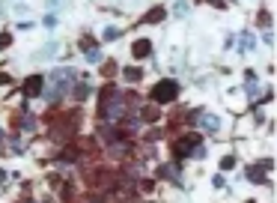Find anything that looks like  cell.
I'll use <instances>...</instances> for the list:
<instances>
[{"instance_id": "obj_20", "label": "cell", "mask_w": 277, "mask_h": 203, "mask_svg": "<svg viewBox=\"0 0 277 203\" xmlns=\"http://www.w3.org/2000/svg\"><path fill=\"white\" fill-rule=\"evenodd\" d=\"M3 179H6V170H0V182H3Z\"/></svg>"}, {"instance_id": "obj_9", "label": "cell", "mask_w": 277, "mask_h": 203, "mask_svg": "<svg viewBox=\"0 0 277 203\" xmlns=\"http://www.w3.org/2000/svg\"><path fill=\"white\" fill-rule=\"evenodd\" d=\"M84 57H87V63H101V51L90 45V48H84Z\"/></svg>"}, {"instance_id": "obj_15", "label": "cell", "mask_w": 277, "mask_h": 203, "mask_svg": "<svg viewBox=\"0 0 277 203\" xmlns=\"http://www.w3.org/2000/svg\"><path fill=\"white\" fill-rule=\"evenodd\" d=\"M164 18V9H152L149 15H146V21H161Z\"/></svg>"}, {"instance_id": "obj_13", "label": "cell", "mask_w": 277, "mask_h": 203, "mask_svg": "<svg viewBox=\"0 0 277 203\" xmlns=\"http://www.w3.org/2000/svg\"><path fill=\"white\" fill-rule=\"evenodd\" d=\"M123 75H125V81H140V75H143V72H140V69H131V66H128Z\"/></svg>"}, {"instance_id": "obj_7", "label": "cell", "mask_w": 277, "mask_h": 203, "mask_svg": "<svg viewBox=\"0 0 277 203\" xmlns=\"http://www.w3.org/2000/svg\"><path fill=\"white\" fill-rule=\"evenodd\" d=\"M149 51H152V42L149 39H137L134 42V57H149Z\"/></svg>"}, {"instance_id": "obj_3", "label": "cell", "mask_w": 277, "mask_h": 203, "mask_svg": "<svg viewBox=\"0 0 277 203\" xmlns=\"http://www.w3.org/2000/svg\"><path fill=\"white\" fill-rule=\"evenodd\" d=\"M203 143H200V137L197 135H185L179 137L176 143H173V156L176 159H188V156H197V149H200Z\"/></svg>"}, {"instance_id": "obj_14", "label": "cell", "mask_w": 277, "mask_h": 203, "mask_svg": "<svg viewBox=\"0 0 277 203\" xmlns=\"http://www.w3.org/2000/svg\"><path fill=\"white\" fill-rule=\"evenodd\" d=\"M120 33H123V30H117V27H107V30L101 33V39H104V42H107V39H120Z\"/></svg>"}, {"instance_id": "obj_19", "label": "cell", "mask_w": 277, "mask_h": 203, "mask_svg": "<svg viewBox=\"0 0 277 203\" xmlns=\"http://www.w3.org/2000/svg\"><path fill=\"white\" fill-rule=\"evenodd\" d=\"M48 3H51V9H60V3H63V0H48Z\"/></svg>"}, {"instance_id": "obj_2", "label": "cell", "mask_w": 277, "mask_h": 203, "mask_svg": "<svg viewBox=\"0 0 277 203\" xmlns=\"http://www.w3.org/2000/svg\"><path fill=\"white\" fill-rule=\"evenodd\" d=\"M125 108H128V99H125L123 93H117V90H104V93H101V117L120 120Z\"/></svg>"}, {"instance_id": "obj_1", "label": "cell", "mask_w": 277, "mask_h": 203, "mask_svg": "<svg viewBox=\"0 0 277 203\" xmlns=\"http://www.w3.org/2000/svg\"><path fill=\"white\" fill-rule=\"evenodd\" d=\"M78 81H81L78 69H72V66H66V69H54V72H51V84H54V87H51V90L45 93V99H48V102H57V99L63 96V93H66L69 87H75Z\"/></svg>"}, {"instance_id": "obj_5", "label": "cell", "mask_w": 277, "mask_h": 203, "mask_svg": "<svg viewBox=\"0 0 277 203\" xmlns=\"http://www.w3.org/2000/svg\"><path fill=\"white\" fill-rule=\"evenodd\" d=\"M200 126H203L206 132H217V129H220V120H217L215 114H200Z\"/></svg>"}, {"instance_id": "obj_18", "label": "cell", "mask_w": 277, "mask_h": 203, "mask_svg": "<svg viewBox=\"0 0 277 203\" xmlns=\"http://www.w3.org/2000/svg\"><path fill=\"white\" fill-rule=\"evenodd\" d=\"M233 165H236V162H233V159H230V156H227V159H224V162H220V168H224V170H230V168H233Z\"/></svg>"}, {"instance_id": "obj_12", "label": "cell", "mask_w": 277, "mask_h": 203, "mask_svg": "<svg viewBox=\"0 0 277 203\" xmlns=\"http://www.w3.org/2000/svg\"><path fill=\"white\" fill-rule=\"evenodd\" d=\"M173 12H176V15H188V12H191V3H188V0H179V3L173 6Z\"/></svg>"}, {"instance_id": "obj_4", "label": "cell", "mask_w": 277, "mask_h": 203, "mask_svg": "<svg viewBox=\"0 0 277 203\" xmlns=\"http://www.w3.org/2000/svg\"><path fill=\"white\" fill-rule=\"evenodd\" d=\"M179 96V84L173 81V78H167V81H161V84H155V90H152V102H173Z\"/></svg>"}, {"instance_id": "obj_10", "label": "cell", "mask_w": 277, "mask_h": 203, "mask_svg": "<svg viewBox=\"0 0 277 203\" xmlns=\"http://www.w3.org/2000/svg\"><path fill=\"white\" fill-rule=\"evenodd\" d=\"M265 168H247V179H253V182H265Z\"/></svg>"}, {"instance_id": "obj_16", "label": "cell", "mask_w": 277, "mask_h": 203, "mask_svg": "<svg viewBox=\"0 0 277 203\" xmlns=\"http://www.w3.org/2000/svg\"><path fill=\"white\" fill-rule=\"evenodd\" d=\"M45 27H57V15H45Z\"/></svg>"}, {"instance_id": "obj_6", "label": "cell", "mask_w": 277, "mask_h": 203, "mask_svg": "<svg viewBox=\"0 0 277 203\" xmlns=\"http://www.w3.org/2000/svg\"><path fill=\"white\" fill-rule=\"evenodd\" d=\"M42 87H45V81H42L39 75H33L30 81L24 84V93H27V96H39V93H42Z\"/></svg>"}, {"instance_id": "obj_11", "label": "cell", "mask_w": 277, "mask_h": 203, "mask_svg": "<svg viewBox=\"0 0 277 203\" xmlns=\"http://www.w3.org/2000/svg\"><path fill=\"white\" fill-rule=\"evenodd\" d=\"M21 129H24V132H33V129H36V117H33V114H24V120H21Z\"/></svg>"}, {"instance_id": "obj_8", "label": "cell", "mask_w": 277, "mask_h": 203, "mask_svg": "<svg viewBox=\"0 0 277 203\" xmlns=\"http://www.w3.org/2000/svg\"><path fill=\"white\" fill-rule=\"evenodd\" d=\"M253 45H256L253 33H242V39H239V54H247V51H253Z\"/></svg>"}, {"instance_id": "obj_17", "label": "cell", "mask_w": 277, "mask_h": 203, "mask_svg": "<svg viewBox=\"0 0 277 203\" xmlns=\"http://www.w3.org/2000/svg\"><path fill=\"white\" fill-rule=\"evenodd\" d=\"M9 42H12V36H9V33H0V48H6Z\"/></svg>"}]
</instances>
